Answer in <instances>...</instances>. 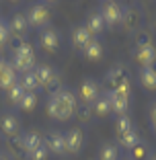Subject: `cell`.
I'll use <instances>...</instances> for the list:
<instances>
[{"mask_svg": "<svg viewBox=\"0 0 156 160\" xmlns=\"http://www.w3.org/2000/svg\"><path fill=\"white\" fill-rule=\"evenodd\" d=\"M84 27L90 31V35H93V37H97V35H101L105 29H107V25H105V21H103V17H101L99 10H90V12L86 14Z\"/></svg>", "mask_w": 156, "mask_h": 160, "instance_id": "19", "label": "cell"}, {"mask_svg": "<svg viewBox=\"0 0 156 160\" xmlns=\"http://www.w3.org/2000/svg\"><path fill=\"white\" fill-rule=\"evenodd\" d=\"M103 53H105V47H103V43H101L97 37L93 39V41H90L84 49H82V56H84L88 62H99V60H103Z\"/></svg>", "mask_w": 156, "mask_h": 160, "instance_id": "22", "label": "cell"}, {"mask_svg": "<svg viewBox=\"0 0 156 160\" xmlns=\"http://www.w3.org/2000/svg\"><path fill=\"white\" fill-rule=\"evenodd\" d=\"M0 133L6 138V140H13V138L21 136V123L17 119L14 113H2L0 115Z\"/></svg>", "mask_w": 156, "mask_h": 160, "instance_id": "11", "label": "cell"}, {"mask_svg": "<svg viewBox=\"0 0 156 160\" xmlns=\"http://www.w3.org/2000/svg\"><path fill=\"white\" fill-rule=\"evenodd\" d=\"M97 160H119V146L115 142H105V144H101Z\"/></svg>", "mask_w": 156, "mask_h": 160, "instance_id": "23", "label": "cell"}, {"mask_svg": "<svg viewBox=\"0 0 156 160\" xmlns=\"http://www.w3.org/2000/svg\"><path fill=\"white\" fill-rule=\"evenodd\" d=\"M119 160H132V156H129V154H125V156H119Z\"/></svg>", "mask_w": 156, "mask_h": 160, "instance_id": "39", "label": "cell"}, {"mask_svg": "<svg viewBox=\"0 0 156 160\" xmlns=\"http://www.w3.org/2000/svg\"><path fill=\"white\" fill-rule=\"evenodd\" d=\"M0 160H10V156L6 152H0Z\"/></svg>", "mask_w": 156, "mask_h": 160, "instance_id": "37", "label": "cell"}, {"mask_svg": "<svg viewBox=\"0 0 156 160\" xmlns=\"http://www.w3.org/2000/svg\"><path fill=\"white\" fill-rule=\"evenodd\" d=\"M48 115L52 119H56V121H66V119H70L72 115H74V111H70V109H66L64 105H60V103L49 99L48 101Z\"/></svg>", "mask_w": 156, "mask_h": 160, "instance_id": "20", "label": "cell"}, {"mask_svg": "<svg viewBox=\"0 0 156 160\" xmlns=\"http://www.w3.org/2000/svg\"><path fill=\"white\" fill-rule=\"evenodd\" d=\"M0 21H2V19H0Z\"/></svg>", "mask_w": 156, "mask_h": 160, "instance_id": "42", "label": "cell"}, {"mask_svg": "<svg viewBox=\"0 0 156 160\" xmlns=\"http://www.w3.org/2000/svg\"><path fill=\"white\" fill-rule=\"evenodd\" d=\"M49 99L52 101H56V103H60V105H64L66 109H70V111H76V107H78V99H76V92L74 90H70V88H58L56 92H52L49 94Z\"/></svg>", "mask_w": 156, "mask_h": 160, "instance_id": "16", "label": "cell"}, {"mask_svg": "<svg viewBox=\"0 0 156 160\" xmlns=\"http://www.w3.org/2000/svg\"><path fill=\"white\" fill-rule=\"evenodd\" d=\"M138 80H140V84H142L144 90H156V66L140 68Z\"/></svg>", "mask_w": 156, "mask_h": 160, "instance_id": "21", "label": "cell"}, {"mask_svg": "<svg viewBox=\"0 0 156 160\" xmlns=\"http://www.w3.org/2000/svg\"><path fill=\"white\" fill-rule=\"evenodd\" d=\"M150 129H152V133L156 136V123H150Z\"/></svg>", "mask_w": 156, "mask_h": 160, "instance_id": "40", "label": "cell"}, {"mask_svg": "<svg viewBox=\"0 0 156 160\" xmlns=\"http://www.w3.org/2000/svg\"><path fill=\"white\" fill-rule=\"evenodd\" d=\"M93 39L95 37L90 35V31L84 27V25H78V27H74V31H72V47L78 49V52H82Z\"/></svg>", "mask_w": 156, "mask_h": 160, "instance_id": "18", "label": "cell"}, {"mask_svg": "<svg viewBox=\"0 0 156 160\" xmlns=\"http://www.w3.org/2000/svg\"><path fill=\"white\" fill-rule=\"evenodd\" d=\"M117 140H119V146H121L123 150L129 152L133 146H138V144L142 142V138H140V133H138L136 129H132V132L123 133V136H117Z\"/></svg>", "mask_w": 156, "mask_h": 160, "instance_id": "25", "label": "cell"}, {"mask_svg": "<svg viewBox=\"0 0 156 160\" xmlns=\"http://www.w3.org/2000/svg\"><path fill=\"white\" fill-rule=\"evenodd\" d=\"M35 107H37V92H25L19 109L21 111H33Z\"/></svg>", "mask_w": 156, "mask_h": 160, "instance_id": "32", "label": "cell"}, {"mask_svg": "<svg viewBox=\"0 0 156 160\" xmlns=\"http://www.w3.org/2000/svg\"><path fill=\"white\" fill-rule=\"evenodd\" d=\"M64 144H66V156H78L84 146V133L80 127H70L68 132H64Z\"/></svg>", "mask_w": 156, "mask_h": 160, "instance_id": "8", "label": "cell"}, {"mask_svg": "<svg viewBox=\"0 0 156 160\" xmlns=\"http://www.w3.org/2000/svg\"><path fill=\"white\" fill-rule=\"evenodd\" d=\"M13 68L17 72H21V74H25V72H33L35 66H37V60H35V47L31 45V43L25 39V41H21L19 45L13 49Z\"/></svg>", "mask_w": 156, "mask_h": 160, "instance_id": "1", "label": "cell"}, {"mask_svg": "<svg viewBox=\"0 0 156 160\" xmlns=\"http://www.w3.org/2000/svg\"><path fill=\"white\" fill-rule=\"evenodd\" d=\"M146 45H154V37H152L150 29H140L133 37V49L136 47H146Z\"/></svg>", "mask_w": 156, "mask_h": 160, "instance_id": "27", "label": "cell"}, {"mask_svg": "<svg viewBox=\"0 0 156 160\" xmlns=\"http://www.w3.org/2000/svg\"><path fill=\"white\" fill-rule=\"evenodd\" d=\"M21 86H23L25 92H37L39 90V84H37V78H35L33 72H25V74H21V78L17 80Z\"/></svg>", "mask_w": 156, "mask_h": 160, "instance_id": "26", "label": "cell"}, {"mask_svg": "<svg viewBox=\"0 0 156 160\" xmlns=\"http://www.w3.org/2000/svg\"><path fill=\"white\" fill-rule=\"evenodd\" d=\"M133 62H138L140 68L156 66V45L136 47V49H133Z\"/></svg>", "mask_w": 156, "mask_h": 160, "instance_id": "15", "label": "cell"}, {"mask_svg": "<svg viewBox=\"0 0 156 160\" xmlns=\"http://www.w3.org/2000/svg\"><path fill=\"white\" fill-rule=\"evenodd\" d=\"M152 154V150H150V146H148L146 142H140L138 146H133L132 150H129V156H132V160H148V156Z\"/></svg>", "mask_w": 156, "mask_h": 160, "instance_id": "30", "label": "cell"}, {"mask_svg": "<svg viewBox=\"0 0 156 160\" xmlns=\"http://www.w3.org/2000/svg\"><path fill=\"white\" fill-rule=\"evenodd\" d=\"M105 82H107L111 88L109 90H119V88H129V76H128V70L123 66H115L107 72L105 76Z\"/></svg>", "mask_w": 156, "mask_h": 160, "instance_id": "9", "label": "cell"}, {"mask_svg": "<svg viewBox=\"0 0 156 160\" xmlns=\"http://www.w3.org/2000/svg\"><path fill=\"white\" fill-rule=\"evenodd\" d=\"M10 43V31H8V25L4 21H0V47H6Z\"/></svg>", "mask_w": 156, "mask_h": 160, "instance_id": "34", "label": "cell"}, {"mask_svg": "<svg viewBox=\"0 0 156 160\" xmlns=\"http://www.w3.org/2000/svg\"><path fill=\"white\" fill-rule=\"evenodd\" d=\"M152 27H154V29H156V17H154V21H152Z\"/></svg>", "mask_w": 156, "mask_h": 160, "instance_id": "41", "label": "cell"}, {"mask_svg": "<svg viewBox=\"0 0 156 160\" xmlns=\"http://www.w3.org/2000/svg\"><path fill=\"white\" fill-rule=\"evenodd\" d=\"M17 80H19V78H17V70L13 68V64L0 58V88H2V90L10 88Z\"/></svg>", "mask_w": 156, "mask_h": 160, "instance_id": "17", "label": "cell"}, {"mask_svg": "<svg viewBox=\"0 0 156 160\" xmlns=\"http://www.w3.org/2000/svg\"><path fill=\"white\" fill-rule=\"evenodd\" d=\"M132 129H136L132 123V119H129V115H123V117H117V121H115V132H117V136H123V133L132 132Z\"/></svg>", "mask_w": 156, "mask_h": 160, "instance_id": "31", "label": "cell"}, {"mask_svg": "<svg viewBox=\"0 0 156 160\" xmlns=\"http://www.w3.org/2000/svg\"><path fill=\"white\" fill-rule=\"evenodd\" d=\"M99 97H101L99 80H95V78H84V80H82L80 86H78V99H80V103L93 105Z\"/></svg>", "mask_w": 156, "mask_h": 160, "instance_id": "7", "label": "cell"}, {"mask_svg": "<svg viewBox=\"0 0 156 160\" xmlns=\"http://www.w3.org/2000/svg\"><path fill=\"white\" fill-rule=\"evenodd\" d=\"M74 115H76V119H78L80 123H90V121H93V117H95L93 107H90V105H86V103H78Z\"/></svg>", "mask_w": 156, "mask_h": 160, "instance_id": "29", "label": "cell"}, {"mask_svg": "<svg viewBox=\"0 0 156 160\" xmlns=\"http://www.w3.org/2000/svg\"><path fill=\"white\" fill-rule=\"evenodd\" d=\"M90 107H93L95 117H107V115H111V105H109V99H107V94H105V92L101 94Z\"/></svg>", "mask_w": 156, "mask_h": 160, "instance_id": "24", "label": "cell"}, {"mask_svg": "<svg viewBox=\"0 0 156 160\" xmlns=\"http://www.w3.org/2000/svg\"><path fill=\"white\" fill-rule=\"evenodd\" d=\"M4 94H6V99H8L10 103L19 107L21 101H23V97H25V90H23V86H21L19 82H14L10 88H6V90H4Z\"/></svg>", "mask_w": 156, "mask_h": 160, "instance_id": "28", "label": "cell"}, {"mask_svg": "<svg viewBox=\"0 0 156 160\" xmlns=\"http://www.w3.org/2000/svg\"><path fill=\"white\" fill-rule=\"evenodd\" d=\"M107 99L111 105V113L123 117L129 111V88H119V90H107Z\"/></svg>", "mask_w": 156, "mask_h": 160, "instance_id": "5", "label": "cell"}, {"mask_svg": "<svg viewBox=\"0 0 156 160\" xmlns=\"http://www.w3.org/2000/svg\"><path fill=\"white\" fill-rule=\"evenodd\" d=\"M21 144H23L25 156H27L39 148H45V136H41L37 129H29V132L21 133Z\"/></svg>", "mask_w": 156, "mask_h": 160, "instance_id": "12", "label": "cell"}, {"mask_svg": "<svg viewBox=\"0 0 156 160\" xmlns=\"http://www.w3.org/2000/svg\"><path fill=\"white\" fill-rule=\"evenodd\" d=\"M148 160H156V150H152V154L148 156Z\"/></svg>", "mask_w": 156, "mask_h": 160, "instance_id": "38", "label": "cell"}, {"mask_svg": "<svg viewBox=\"0 0 156 160\" xmlns=\"http://www.w3.org/2000/svg\"><path fill=\"white\" fill-rule=\"evenodd\" d=\"M27 23L31 29H48L52 23V8L48 4H31L25 12Z\"/></svg>", "mask_w": 156, "mask_h": 160, "instance_id": "3", "label": "cell"}, {"mask_svg": "<svg viewBox=\"0 0 156 160\" xmlns=\"http://www.w3.org/2000/svg\"><path fill=\"white\" fill-rule=\"evenodd\" d=\"M39 47L48 53L58 52V47H60V33H58L53 27L43 29L41 35H39Z\"/></svg>", "mask_w": 156, "mask_h": 160, "instance_id": "14", "label": "cell"}, {"mask_svg": "<svg viewBox=\"0 0 156 160\" xmlns=\"http://www.w3.org/2000/svg\"><path fill=\"white\" fill-rule=\"evenodd\" d=\"M48 156H49V152L45 150V148H39V150H35V152H31V154H27L25 158H27V160H48Z\"/></svg>", "mask_w": 156, "mask_h": 160, "instance_id": "35", "label": "cell"}, {"mask_svg": "<svg viewBox=\"0 0 156 160\" xmlns=\"http://www.w3.org/2000/svg\"><path fill=\"white\" fill-rule=\"evenodd\" d=\"M148 117H150V123H156V101L148 105Z\"/></svg>", "mask_w": 156, "mask_h": 160, "instance_id": "36", "label": "cell"}, {"mask_svg": "<svg viewBox=\"0 0 156 160\" xmlns=\"http://www.w3.org/2000/svg\"><path fill=\"white\" fill-rule=\"evenodd\" d=\"M123 10H125V6H123L121 2H113V0L101 2V6H99V12H101V17H103L107 29H113V27H117V25H121Z\"/></svg>", "mask_w": 156, "mask_h": 160, "instance_id": "4", "label": "cell"}, {"mask_svg": "<svg viewBox=\"0 0 156 160\" xmlns=\"http://www.w3.org/2000/svg\"><path fill=\"white\" fill-rule=\"evenodd\" d=\"M35 78H37L39 90H45V92H56L58 88H62V76L56 68H52L49 64H37L33 70Z\"/></svg>", "mask_w": 156, "mask_h": 160, "instance_id": "2", "label": "cell"}, {"mask_svg": "<svg viewBox=\"0 0 156 160\" xmlns=\"http://www.w3.org/2000/svg\"><path fill=\"white\" fill-rule=\"evenodd\" d=\"M45 150H48L49 154L58 156V158H64V156H66L64 132H60V129H52V132L45 136Z\"/></svg>", "mask_w": 156, "mask_h": 160, "instance_id": "10", "label": "cell"}, {"mask_svg": "<svg viewBox=\"0 0 156 160\" xmlns=\"http://www.w3.org/2000/svg\"><path fill=\"white\" fill-rule=\"evenodd\" d=\"M6 25H8V31H10V37H21L25 39L29 33V23H27V17H25V12H14L13 17H10L8 21H6Z\"/></svg>", "mask_w": 156, "mask_h": 160, "instance_id": "13", "label": "cell"}, {"mask_svg": "<svg viewBox=\"0 0 156 160\" xmlns=\"http://www.w3.org/2000/svg\"><path fill=\"white\" fill-rule=\"evenodd\" d=\"M121 27L125 33L136 35L140 29H144V12L140 6H125L123 10V19H121Z\"/></svg>", "mask_w": 156, "mask_h": 160, "instance_id": "6", "label": "cell"}, {"mask_svg": "<svg viewBox=\"0 0 156 160\" xmlns=\"http://www.w3.org/2000/svg\"><path fill=\"white\" fill-rule=\"evenodd\" d=\"M8 152H10L8 156H21V154H25L23 144H21V136H19V138H13V140H8Z\"/></svg>", "mask_w": 156, "mask_h": 160, "instance_id": "33", "label": "cell"}]
</instances>
